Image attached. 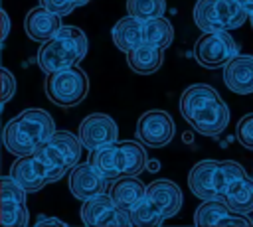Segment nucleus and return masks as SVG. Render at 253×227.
Here are the masks:
<instances>
[{
  "instance_id": "6",
  "label": "nucleus",
  "mask_w": 253,
  "mask_h": 227,
  "mask_svg": "<svg viewBox=\"0 0 253 227\" xmlns=\"http://www.w3.org/2000/svg\"><path fill=\"white\" fill-rule=\"evenodd\" d=\"M245 174L247 172L243 166L233 160H200L188 174V186L190 191L200 199L223 197L229 184Z\"/></svg>"
},
{
  "instance_id": "5",
  "label": "nucleus",
  "mask_w": 253,
  "mask_h": 227,
  "mask_svg": "<svg viewBox=\"0 0 253 227\" xmlns=\"http://www.w3.org/2000/svg\"><path fill=\"white\" fill-rule=\"evenodd\" d=\"M87 36L77 26H61V30L47 41L42 43L36 59L40 69L47 75L51 71L67 69L77 65L87 53Z\"/></svg>"
},
{
  "instance_id": "18",
  "label": "nucleus",
  "mask_w": 253,
  "mask_h": 227,
  "mask_svg": "<svg viewBox=\"0 0 253 227\" xmlns=\"http://www.w3.org/2000/svg\"><path fill=\"white\" fill-rule=\"evenodd\" d=\"M223 83L237 95L253 93V55L237 53L223 65Z\"/></svg>"
},
{
  "instance_id": "12",
  "label": "nucleus",
  "mask_w": 253,
  "mask_h": 227,
  "mask_svg": "<svg viewBox=\"0 0 253 227\" xmlns=\"http://www.w3.org/2000/svg\"><path fill=\"white\" fill-rule=\"evenodd\" d=\"M174 120L166 111L152 109L138 116L136 138L150 148H162L174 138Z\"/></svg>"
},
{
  "instance_id": "3",
  "label": "nucleus",
  "mask_w": 253,
  "mask_h": 227,
  "mask_svg": "<svg viewBox=\"0 0 253 227\" xmlns=\"http://www.w3.org/2000/svg\"><path fill=\"white\" fill-rule=\"evenodd\" d=\"M89 162L111 182L123 176H138L146 164V150L142 148V142L134 140H123V142H111L103 144L99 148L89 150Z\"/></svg>"
},
{
  "instance_id": "9",
  "label": "nucleus",
  "mask_w": 253,
  "mask_h": 227,
  "mask_svg": "<svg viewBox=\"0 0 253 227\" xmlns=\"http://www.w3.org/2000/svg\"><path fill=\"white\" fill-rule=\"evenodd\" d=\"M43 91H45L47 99L53 105L69 109V107L79 105L87 97L89 79H87L83 69L73 65V67H67V69L47 73L45 83H43Z\"/></svg>"
},
{
  "instance_id": "13",
  "label": "nucleus",
  "mask_w": 253,
  "mask_h": 227,
  "mask_svg": "<svg viewBox=\"0 0 253 227\" xmlns=\"http://www.w3.org/2000/svg\"><path fill=\"white\" fill-rule=\"evenodd\" d=\"M26 189L12 178L4 176L0 182V209L4 227H26L30 221L26 207Z\"/></svg>"
},
{
  "instance_id": "21",
  "label": "nucleus",
  "mask_w": 253,
  "mask_h": 227,
  "mask_svg": "<svg viewBox=\"0 0 253 227\" xmlns=\"http://www.w3.org/2000/svg\"><path fill=\"white\" fill-rule=\"evenodd\" d=\"M109 193L125 211L130 213V209L144 199L146 186L140 180H136V176H123V178H117L111 184V191Z\"/></svg>"
},
{
  "instance_id": "23",
  "label": "nucleus",
  "mask_w": 253,
  "mask_h": 227,
  "mask_svg": "<svg viewBox=\"0 0 253 227\" xmlns=\"http://www.w3.org/2000/svg\"><path fill=\"white\" fill-rule=\"evenodd\" d=\"M223 201L235 211V213H251L253 211V178L239 176L233 180L223 193Z\"/></svg>"
},
{
  "instance_id": "1",
  "label": "nucleus",
  "mask_w": 253,
  "mask_h": 227,
  "mask_svg": "<svg viewBox=\"0 0 253 227\" xmlns=\"http://www.w3.org/2000/svg\"><path fill=\"white\" fill-rule=\"evenodd\" d=\"M184 120L204 136H217L229 122V109L219 93L204 83L190 85L180 97Z\"/></svg>"
},
{
  "instance_id": "7",
  "label": "nucleus",
  "mask_w": 253,
  "mask_h": 227,
  "mask_svg": "<svg viewBox=\"0 0 253 227\" xmlns=\"http://www.w3.org/2000/svg\"><path fill=\"white\" fill-rule=\"evenodd\" d=\"M81 148L83 142L79 140L77 134L69 130H55L49 136V140L43 146H40L34 154L45 162V166L53 176V182H57L63 178L65 172H69L73 166L79 164Z\"/></svg>"
},
{
  "instance_id": "11",
  "label": "nucleus",
  "mask_w": 253,
  "mask_h": 227,
  "mask_svg": "<svg viewBox=\"0 0 253 227\" xmlns=\"http://www.w3.org/2000/svg\"><path fill=\"white\" fill-rule=\"evenodd\" d=\"M81 221L89 227H109V225H132L130 213L125 211L111 193H99L83 201Z\"/></svg>"
},
{
  "instance_id": "29",
  "label": "nucleus",
  "mask_w": 253,
  "mask_h": 227,
  "mask_svg": "<svg viewBox=\"0 0 253 227\" xmlns=\"http://www.w3.org/2000/svg\"><path fill=\"white\" fill-rule=\"evenodd\" d=\"M8 34H10V18H8V14L2 10V39L8 38Z\"/></svg>"
},
{
  "instance_id": "22",
  "label": "nucleus",
  "mask_w": 253,
  "mask_h": 227,
  "mask_svg": "<svg viewBox=\"0 0 253 227\" xmlns=\"http://www.w3.org/2000/svg\"><path fill=\"white\" fill-rule=\"evenodd\" d=\"M164 49L152 43H142L138 47H134L132 51L126 53V63L128 67L138 73V75H150L154 71L160 69L162 61H164Z\"/></svg>"
},
{
  "instance_id": "19",
  "label": "nucleus",
  "mask_w": 253,
  "mask_h": 227,
  "mask_svg": "<svg viewBox=\"0 0 253 227\" xmlns=\"http://www.w3.org/2000/svg\"><path fill=\"white\" fill-rule=\"evenodd\" d=\"M61 26H63L61 16H57L55 12L47 10L42 4L38 8H32L24 20V30H26L28 38L34 41H42V43L51 39L61 30Z\"/></svg>"
},
{
  "instance_id": "8",
  "label": "nucleus",
  "mask_w": 253,
  "mask_h": 227,
  "mask_svg": "<svg viewBox=\"0 0 253 227\" xmlns=\"http://www.w3.org/2000/svg\"><path fill=\"white\" fill-rule=\"evenodd\" d=\"M247 18L249 12L237 0H198L194 6V22L202 32L235 30Z\"/></svg>"
},
{
  "instance_id": "28",
  "label": "nucleus",
  "mask_w": 253,
  "mask_h": 227,
  "mask_svg": "<svg viewBox=\"0 0 253 227\" xmlns=\"http://www.w3.org/2000/svg\"><path fill=\"white\" fill-rule=\"evenodd\" d=\"M14 95H16V77L8 69H2V103H8Z\"/></svg>"
},
{
  "instance_id": "15",
  "label": "nucleus",
  "mask_w": 253,
  "mask_h": 227,
  "mask_svg": "<svg viewBox=\"0 0 253 227\" xmlns=\"http://www.w3.org/2000/svg\"><path fill=\"white\" fill-rule=\"evenodd\" d=\"M77 136L79 140L83 142V148H99L103 144H111V142H117L119 138V128H117V122L105 114V113H93L89 116H85L79 124V130H77Z\"/></svg>"
},
{
  "instance_id": "27",
  "label": "nucleus",
  "mask_w": 253,
  "mask_h": 227,
  "mask_svg": "<svg viewBox=\"0 0 253 227\" xmlns=\"http://www.w3.org/2000/svg\"><path fill=\"white\" fill-rule=\"evenodd\" d=\"M91 0H40V4L42 6H45L47 10H51V12H55L57 16H67V14H71L75 8H79V6H85V4H89Z\"/></svg>"
},
{
  "instance_id": "25",
  "label": "nucleus",
  "mask_w": 253,
  "mask_h": 227,
  "mask_svg": "<svg viewBox=\"0 0 253 227\" xmlns=\"http://www.w3.org/2000/svg\"><path fill=\"white\" fill-rule=\"evenodd\" d=\"M166 10V0H126V14L134 18H158Z\"/></svg>"
},
{
  "instance_id": "32",
  "label": "nucleus",
  "mask_w": 253,
  "mask_h": 227,
  "mask_svg": "<svg viewBox=\"0 0 253 227\" xmlns=\"http://www.w3.org/2000/svg\"><path fill=\"white\" fill-rule=\"evenodd\" d=\"M249 24H251V28H253V12L249 14Z\"/></svg>"
},
{
  "instance_id": "16",
  "label": "nucleus",
  "mask_w": 253,
  "mask_h": 227,
  "mask_svg": "<svg viewBox=\"0 0 253 227\" xmlns=\"http://www.w3.org/2000/svg\"><path fill=\"white\" fill-rule=\"evenodd\" d=\"M111 180H107L89 160L85 164H77L69 170V191L73 193V197L85 201L89 197H95L99 193L107 191Z\"/></svg>"
},
{
  "instance_id": "20",
  "label": "nucleus",
  "mask_w": 253,
  "mask_h": 227,
  "mask_svg": "<svg viewBox=\"0 0 253 227\" xmlns=\"http://www.w3.org/2000/svg\"><path fill=\"white\" fill-rule=\"evenodd\" d=\"M146 197L168 217L176 215L182 207V191L170 180H154L146 186Z\"/></svg>"
},
{
  "instance_id": "2",
  "label": "nucleus",
  "mask_w": 253,
  "mask_h": 227,
  "mask_svg": "<svg viewBox=\"0 0 253 227\" xmlns=\"http://www.w3.org/2000/svg\"><path fill=\"white\" fill-rule=\"evenodd\" d=\"M55 132L53 118L43 109H26L4 126V146L14 156H26L43 146Z\"/></svg>"
},
{
  "instance_id": "10",
  "label": "nucleus",
  "mask_w": 253,
  "mask_h": 227,
  "mask_svg": "<svg viewBox=\"0 0 253 227\" xmlns=\"http://www.w3.org/2000/svg\"><path fill=\"white\" fill-rule=\"evenodd\" d=\"M237 55V45L233 38L221 32H202V36L194 43V59L202 67H223L231 57Z\"/></svg>"
},
{
  "instance_id": "24",
  "label": "nucleus",
  "mask_w": 253,
  "mask_h": 227,
  "mask_svg": "<svg viewBox=\"0 0 253 227\" xmlns=\"http://www.w3.org/2000/svg\"><path fill=\"white\" fill-rule=\"evenodd\" d=\"M130 219L132 225L136 227H152V225H160L166 219V215L144 195V199L130 209Z\"/></svg>"
},
{
  "instance_id": "4",
  "label": "nucleus",
  "mask_w": 253,
  "mask_h": 227,
  "mask_svg": "<svg viewBox=\"0 0 253 227\" xmlns=\"http://www.w3.org/2000/svg\"><path fill=\"white\" fill-rule=\"evenodd\" d=\"M111 36H113V43L123 53H128L142 43H152L166 49L174 39V28L164 16L142 20L126 14L113 26Z\"/></svg>"
},
{
  "instance_id": "14",
  "label": "nucleus",
  "mask_w": 253,
  "mask_h": 227,
  "mask_svg": "<svg viewBox=\"0 0 253 227\" xmlns=\"http://www.w3.org/2000/svg\"><path fill=\"white\" fill-rule=\"evenodd\" d=\"M10 176L30 193V191H38L42 189L43 186L51 184L53 182V176L49 172V168L45 166V162L36 156L34 152L32 154H26V156H20L12 168H10Z\"/></svg>"
},
{
  "instance_id": "17",
  "label": "nucleus",
  "mask_w": 253,
  "mask_h": 227,
  "mask_svg": "<svg viewBox=\"0 0 253 227\" xmlns=\"http://www.w3.org/2000/svg\"><path fill=\"white\" fill-rule=\"evenodd\" d=\"M194 223L200 227H210V225H253V219H249L245 213H235L223 197H213V199H202L200 207L194 213Z\"/></svg>"
},
{
  "instance_id": "26",
  "label": "nucleus",
  "mask_w": 253,
  "mask_h": 227,
  "mask_svg": "<svg viewBox=\"0 0 253 227\" xmlns=\"http://www.w3.org/2000/svg\"><path fill=\"white\" fill-rule=\"evenodd\" d=\"M235 136L241 146L253 150V113L239 118V122L235 126Z\"/></svg>"
},
{
  "instance_id": "30",
  "label": "nucleus",
  "mask_w": 253,
  "mask_h": 227,
  "mask_svg": "<svg viewBox=\"0 0 253 227\" xmlns=\"http://www.w3.org/2000/svg\"><path fill=\"white\" fill-rule=\"evenodd\" d=\"M36 225L40 227V225H65V223H63V221H59V219H53V217H49V219H40Z\"/></svg>"
},
{
  "instance_id": "31",
  "label": "nucleus",
  "mask_w": 253,
  "mask_h": 227,
  "mask_svg": "<svg viewBox=\"0 0 253 227\" xmlns=\"http://www.w3.org/2000/svg\"><path fill=\"white\" fill-rule=\"evenodd\" d=\"M237 2H239V4H241V6H243L247 12H249V14L253 12V0H237Z\"/></svg>"
}]
</instances>
